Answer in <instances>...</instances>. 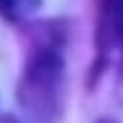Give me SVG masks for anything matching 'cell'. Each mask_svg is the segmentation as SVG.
Listing matches in <instances>:
<instances>
[{"instance_id": "cell-1", "label": "cell", "mask_w": 123, "mask_h": 123, "mask_svg": "<svg viewBox=\"0 0 123 123\" xmlns=\"http://www.w3.org/2000/svg\"><path fill=\"white\" fill-rule=\"evenodd\" d=\"M40 0H0V13L8 19H22L37 8Z\"/></svg>"}]
</instances>
